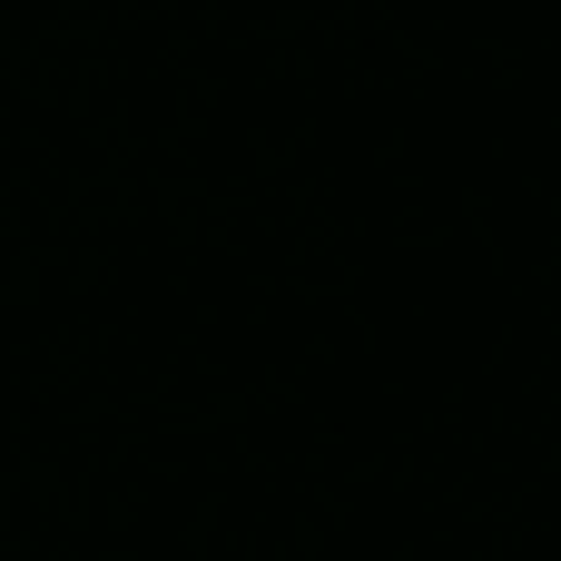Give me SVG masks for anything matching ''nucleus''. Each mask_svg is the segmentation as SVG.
<instances>
[]
</instances>
